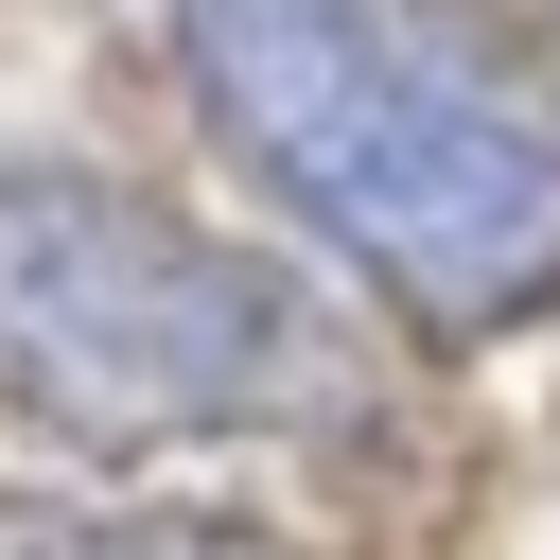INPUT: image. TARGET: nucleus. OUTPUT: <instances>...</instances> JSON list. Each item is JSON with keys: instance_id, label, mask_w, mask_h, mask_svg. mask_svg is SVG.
<instances>
[{"instance_id": "nucleus-1", "label": "nucleus", "mask_w": 560, "mask_h": 560, "mask_svg": "<svg viewBox=\"0 0 560 560\" xmlns=\"http://www.w3.org/2000/svg\"><path fill=\"white\" fill-rule=\"evenodd\" d=\"M210 122L420 315H525L560 280V140L490 105L402 0H175Z\"/></svg>"}, {"instance_id": "nucleus-3", "label": "nucleus", "mask_w": 560, "mask_h": 560, "mask_svg": "<svg viewBox=\"0 0 560 560\" xmlns=\"http://www.w3.org/2000/svg\"><path fill=\"white\" fill-rule=\"evenodd\" d=\"M0 560H228V542H175V525H0Z\"/></svg>"}, {"instance_id": "nucleus-2", "label": "nucleus", "mask_w": 560, "mask_h": 560, "mask_svg": "<svg viewBox=\"0 0 560 560\" xmlns=\"http://www.w3.org/2000/svg\"><path fill=\"white\" fill-rule=\"evenodd\" d=\"M280 280L105 175H0V402L52 438H192L280 402Z\"/></svg>"}]
</instances>
